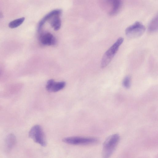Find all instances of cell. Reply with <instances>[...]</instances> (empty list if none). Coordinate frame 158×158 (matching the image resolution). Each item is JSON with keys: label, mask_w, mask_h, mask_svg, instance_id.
<instances>
[{"label": "cell", "mask_w": 158, "mask_h": 158, "mask_svg": "<svg viewBox=\"0 0 158 158\" xmlns=\"http://www.w3.org/2000/svg\"><path fill=\"white\" fill-rule=\"evenodd\" d=\"M120 140L119 135L117 134L109 136L103 143L102 155L104 158H108L113 154Z\"/></svg>", "instance_id": "cell-1"}, {"label": "cell", "mask_w": 158, "mask_h": 158, "mask_svg": "<svg viewBox=\"0 0 158 158\" xmlns=\"http://www.w3.org/2000/svg\"><path fill=\"white\" fill-rule=\"evenodd\" d=\"M123 40V38L122 37L118 38L105 52L101 60V66L102 68L105 67L110 63L117 52Z\"/></svg>", "instance_id": "cell-2"}, {"label": "cell", "mask_w": 158, "mask_h": 158, "mask_svg": "<svg viewBox=\"0 0 158 158\" xmlns=\"http://www.w3.org/2000/svg\"><path fill=\"white\" fill-rule=\"evenodd\" d=\"M29 136L36 143L43 147L47 145L44 134L41 127L39 125L34 126L30 129Z\"/></svg>", "instance_id": "cell-3"}, {"label": "cell", "mask_w": 158, "mask_h": 158, "mask_svg": "<svg viewBox=\"0 0 158 158\" xmlns=\"http://www.w3.org/2000/svg\"><path fill=\"white\" fill-rule=\"evenodd\" d=\"M145 27L141 22H136L126 29L125 33L130 38H135L142 35L145 31Z\"/></svg>", "instance_id": "cell-4"}, {"label": "cell", "mask_w": 158, "mask_h": 158, "mask_svg": "<svg viewBox=\"0 0 158 158\" xmlns=\"http://www.w3.org/2000/svg\"><path fill=\"white\" fill-rule=\"evenodd\" d=\"M66 143L73 145H85L97 143V139L92 137L73 136L66 137L62 140Z\"/></svg>", "instance_id": "cell-5"}, {"label": "cell", "mask_w": 158, "mask_h": 158, "mask_svg": "<svg viewBox=\"0 0 158 158\" xmlns=\"http://www.w3.org/2000/svg\"><path fill=\"white\" fill-rule=\"evenodd\" d=\"M66 84L64 81L55 82L52 79L48 80L46 85L47 91L51 92H56L63 89Z\"/></svg>", "instance_id": "cell-6"}, {"label": "cell", "mask_w": 158, "mask_h": 158, "mask_svg": "<svg viewBox=\"0 0 158 158\" xmlns=\"http://www.w3.org/2000/svg\"><path fill=\"white\" fill-rule=\"evenodd\" d=\"M39 40L41 43L45 45H54L56 43L55 37L49 32L41 34L39 37Z\"/></svg>", "instance_id": "cell-7"}, {"label": "cell", "mask_w": 158, "mask_h": 158, "mask_svg": "<svg viewBox=\"0 0 158 158\" xmlns=\"http://www.w3.org/2000/svg\"><path fill=\"white\" fill-rule=\"evenodd\" d=\"M62 11L60 9H56L51 11L45 15L40 21L38 24L37 31L40 32L42 28L45 23L47 21L49 20L52 16L56 15H60Z\"/></svg>", "instance_id": "cell-8"}, {"label": "cell", "mask_w": 158, "mask_h": 158, "mask_svg": "<svg viewBox=\"0 0 158 158\" xmlns=\"http://www.w3.org/2000/svg\"><path fill=\"white\" fill-rule=\"evenodd\" d=\"M107 1L112 6L109 15L114 16L116 15L121 9L122 4L121 0H107Z\"/></svg>", "instance_id": "cell-9"}, {"label": "cell", "mask_w": 158, "mask_h": 158, "mask_svg": "<svg viewBox=\"0 0 158 158\" xmlns=\"http://www.w3.org/2000/svg\"><path fill=\"white\" fill-rule=\"evenodd\" d=\"M16 143V138L13 134L8 135L5 140V147L7 151H10L14 147Z\"/></svg>", "instance_id": "cell-10"}, {"label": "cell", "mask_w": 158, "mask_h": 158, "mask_svg": "<svg viewBox=\"0 0 158 158\" xmlns=\"http://www.w3.org/2000/svg\"><path fill=\"white\" fill-rule=\"evenodd\" d=\"M60 15H56L52 16L49 21L50 25L55 31L59 30L61 26V20Z\"/></svg>", "instance_id": "cell-11"}, {"label": "cell", "mask_w": 158, "mask_h": 158, "mask_svg": "<svg viewBox=\"0 0 158 158\" xmlns=\"http://www.w3.org/2000/svg\"><path fill=\"white\" fill-rule=\"evenodd\" d=\"M158 27V16H155L151 21L148 27V31L151 33L157 31Z\"/></svg>", "instance_id": "cell-12"}, {"label": "cell", "mask_w": 158, "mask_h": 158, "mask_svg": "<svg viewBox=\"0 0 158 158\" xmlns=\"http://www.w3.org/2000/svg\"><path fill=\"white\" fill-rule=\"evenodd\" d=\"M24 17H21L10 22L9 24V27L11 28H14L20 25L24 21Z\"/></svg>", "instance_id": "cell-13"}, {"label": "cell", "mask_w": 158, "mask_h": 158, "mask_svg": "<svg viewBox=\"0 0 158 158\" xmlns=\"http://www.w3.org/2000/svg\"><path fill=\"white\" fill-rule=\"evenodd\" d=\"M122 84L123 86L126 89H129L131 86V79L129 76H126L123 80Z\"/></svg>", "instance_id": "cell-14"}, {"label": "cell", "mask_w": 158, "mask_h": 158, "mask_svg": "<svg viewBox=\"0 0 158 158\" xmlns=\"http://www.w3.org/2000/svg\"><path fill=\"white\" fill-rule=\"evenodd\" d=\"M3 16V14L0 12V19L2 18Z\"/></svg>", "instance_id": "cell-15"}, {"label": "cell", "mask_w": 158, "mask_h": 158, "mask_svg": "<svg viewBox=\"0 0 158 158\" xmlns=\"http://www.w3.org/2000/svg\"><path fill=\"white\" fill-rule=\"evenodd\" d=\"M1 71L0 70V75H1Z\"/></svg>", "instance_id": "cell-16"}]
</instances>
